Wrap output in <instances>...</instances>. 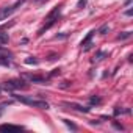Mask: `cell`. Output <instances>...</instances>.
<instances>
[{
	"mask_svg": "<svg viewBox=\"0 0 133 133\" xmlns=\"http://www.w3.org/2000/svg\"><path fill=\"white\" fill-rule=\"evenodd\" d=\"M3 88L5 89H25L27 85L24 80H10V82H5Z\"/></svg>",
	"mask_w": 133,
	"mask_h": 133,
	"instance_id": "277c9868",
	"label": "cell"
},
{
	"mask_svg": "<svg viewBox=\"0 0 133 133\" xmlns=\"http://www.w3.org/2000/svg\"><path fill=\"white\" fill-rule=\"evenodd\" d=\"M127 38H130V31H124L122 35L117 36V39H127Z\"/></svg>",
	"mask_w": 133,
	"mask_h": 133,
	"instance_id": "4fadbf2b",
	"label": "cell"
},
{
	"mask_svg": "<svg viewBox=\"0 0 133 133\" xmlns=\"http://www.w3.org/2000/svg\"><path fill=\"white\" fill-rule=\"evenodd\" d=\"M59 11H61V8H59V6H56V8H55V10H53V11H52V13H50V14L47 16V24H45V25H44V27H42V28L39 30V35H42V31H44V30L50 28V27H52V25H53V24H55V22L58 21Z\"/></svg>",
	"mask_w": 133,
	"mask_h": 133,
	"instance_id": "7a4b0ae2",
	"label": "cell"
},
{
	"mask_svg": "<svg viewBox=\"0 0 133 133\" xmlns=\"http://www.w3.org/2000/svg\"><path fill=\"white\" fill-rule=\"evenodd\" d=\"M25 63H27V64H38V59H35V58H33V59L28 58V59H25Z\"/></svg>",
	"mask_w": 133,
	"mask_h": 133,
	"instance_id": "5bb4252c",
	"label": "cell"
},
{
	"mask_svg": "<svg viewBox=\"0 0 133 133\" xmlns=\"http://www.w3.org/2000/svg\"><path fill=\"white\" fill-rule=\"evenodd\" d=\"M38 3H45V2H49V0H36Z\"/></svg>",
	"mask_w": 133,
	"mask_h": 133,
	"instance_id": "ac0fdd59",
	"label": "cell"
},
{
	"mask_svg": "<svg viewBox=\"0 0 133 133\" xmlns=\"http://www.w3.org/2000/svg\"><path fill=\"white\" fill-rule=\"evenodd\" d=\"M105 55H107V53H105V52H99V53H97V56H96V58H94V61H102V59H103V56H105Z\"/></svg>",
	"mask_w": 133,
	"mask_h": 133,
	"instance_id": "7c38bea8",
	"label": "cell"
},
{
	"mask_svg": "<svg viewBox=\"0 0 133 133\" xmlns=\"http://www.w3.org/2000/svg\"><path fill=\"white\" fill-rule=\"evenodd\" d=\"M30 82H33V83H44L45 82V78L44 77H41V75H25Z\"/></svg>",
	"mask_w": 133,
	"mask_h": 133,
	"instance_id": "ba28073f",
	"label": "cell"
},
{
	"mask_svg": "<svg viewBox=\"0 0 133 133\" xmlns=\"http://www.w3.org/2000/svg\"><path fill=\"white\" fill-rule=\"evenodd\" d=\"M91 103H100V97H91Z\"/></svg>",
	"mask_w": 133,
	"mask_h": 133,
	"instance_id": "9a60e30c",
	"label": "cell"
},
{
	"mask_svg": "<svg viewBox=\"0 0 133 133\" xmlns=\"http://www.w3.org/2000/svg\"><path fill=\"white\" fill-rule=\"evenodd\" d=\"M24 3V0H19V2L16 3V5H13V6H6V8H2L0 10V21H5L6 17H10L16 10H17V6H21Z\"/></svg>",
	"mask_w": 133,
	"mask_h": 133,
	"instance_id": "3957f363",
	"label": "cell"
},
{
	"mask_svg": "<svg viewBox=\"0 0 133 133\" xmlns=\"http://www.w3.org/2000/svg\"><path fill=\"white\" fill-rule=\"evenodd\" d=\"M105 31H108V25H103L100 28V35H105Z\"/></svg>",
	"mask_w": 133,
	"mask_h": 133,
	"instance_id": "2e32d148",
	"label": "cell"
},
{
	"mask_svg": "<svg viewBox=\"0 0 133 133\" xmlns=\"http://www.w3.org/2000/svg\"><path fill=\"white\" fill-rule=\"evenodd\" d=\"M92 35H94V31H91V33H89V35L86 36V39H83V41H82V45H83V50H89V49H91V42H89V41H91V38H92Z\"/></svg>",
	"mask_w": 133,
	"mask_h": 133,
	"instance_id": "52a82bcc",
	"label": "cell"
},
{
	"mask_svg": "<svg viewBox=\"0 0 133 133\" xmlns=\"http://www.w3.org/2000/svg\"><path fill=\"white\" fill-rule=\"evenodd\" d=\"M10 103H11V102H3V103H0V116H2V114H3V111H5V108H6V107H8Z\"/></svg>",
	"mask_w": 133,
	"mask_h": 133,
	"instance_id": "8fae6325",
	"label": "cell"
},
{
	"mask_svg": "<svg viewBox=\"0 0 133 133\" xmlns=\"http://www.w3.org/2000/svg\"><path fill=\"white\" fill-rule=\"evenodd\" d=\"M16 99L21 100L25 105H31V107H36V108H41V110H47L49 108V103L44 102V100H35V99L27 97V96H16Z\"/></svg>",
	"mask_w": 133,
	"mask_h": 133,
	"instance_id": "6da1fadb",
	"label": "cell"
},
{
	"mask_svg": "<svg viewBox=\"0 0 133 133\" xmlns=\"http://www.w3.org/2000/svg\"><path fill=\"white\" fill-rule=\"evenodd\" d=\"M8 41H10V36H8V33H5V31H0V45H5V44H8Z\"/></svg>",
	"mask_w": 133,
	"mask_h": 133,
	"instance_id": "9c48e42d",
	"label": "cell"
},
{
	"mask_svg": "<svg viewBox=\"0 0 133 133\" xmlns=\"http://www.w3.org/2000/svg\"><path fill=\"white\" fill-rule=\"evenodd\" d=\"M64 105L69 107V108H74V110H77V111H80V113H88V111H89V108L82 107V105H77V103H64Z\"/></svg>",
	"mask_w": 133,
	"mask_h": 133,
	"instance_id": "8992f818",
	"label": "cell"
},
{
	"mask_svg": "<svg viewBox=\"0 0 133 133\" xmlns=\"http://www.w3.org/2000/svg\"><path fill=\"white\" fill-rule=\"evenodd\" d=\"M82 5H85V0H80V3H78V8H82Z\"/></svg>",
	"mask_w": 133,
	"mask_h": 133,
	"instance_id": "e0dca14e",
	"label": "cell"
},
{
	"mask_svg": "<svg viewBox=\"0 0 133 133\" xmlns=\"http://www.w3.org/2000/svg\"><path fill=\"white\" fill-rule=\"evenodd\" d=\"M11 58H13V53L0 45V64H10Z\"/></svg>",
	"mask_w": 133,
	"mask_h": 133,
	"instance_id": "5b68a950",
	"label": "cell"
},
{
	"mask_svg": "<svg viewBox=\"0 0 133 133\" xmlns=\"http://www.w3.org/2000/svg\"><path fill=\"white\" fill-rule=\"evenodd\" d=\"M0 130H21V127L11 125V124H5V125H0Z\"/></svg>",
	"mask_w": 133,
	"mask_h": 133,
	"instance_id": "30bf717a",
	"label": "cell"
}]
</instances>
